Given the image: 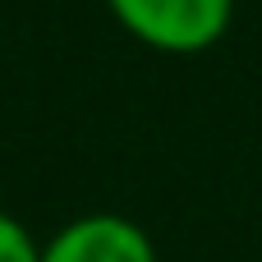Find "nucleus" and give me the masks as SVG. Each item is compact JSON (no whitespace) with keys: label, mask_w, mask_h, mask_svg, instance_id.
I'll return each mask as SVG.
<instances>
[{"label":"nucleus","mask_w":262,"mask_h":262,"mask_svg":"<svg viewBox=\"0 0 262 262\" xmlns=\"http://www.w3.org/2000/svg\"><path fill=\"white\" fill-rule=\"evenodd\" d=\"M111 18L161 55L212 51L235 18V0H106Z\"/></svg>","instance_id":"obj_1"},{"label":"nucleus","mask_w":262,"mask_h":262,"mask_svg":"<svg viewBox=\"0 0 262 262\" xmlns=\"http://www.w3.org/2000/svg\"><path fill=\"white\" fill-rule=\"evenodd\" d=\"M41 262H161L147 226L120 212H83L41 239Z\"/></svg>","instance_id":"obj_2"},{"label":"nucleus","mask_w":262,"mask_h":262,"mask_svg":"<svg viewBox=\"0 0 262 262\" xmlns=\"http://www.w3.org/2000/svg\"><path fill=\"white\" fill-rule=\"evenodd\" d=\"M0 262H41V239L0 207Z\"/></svg>","instance_id":"obj_3"}]
</instances>
